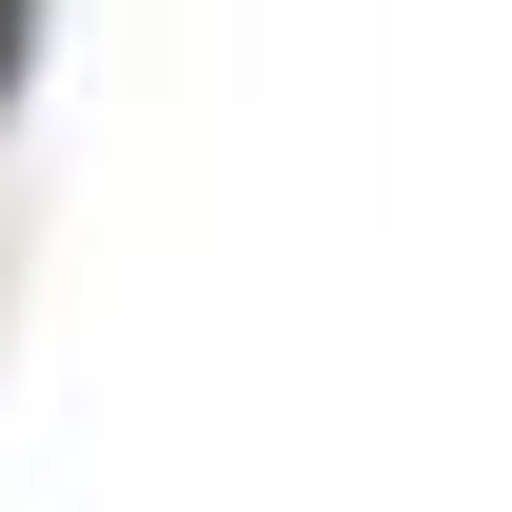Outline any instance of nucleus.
Here are the masks:
<instances>
[{
  "instance_id": "1",
  "label": "nucleus",
  "mask_w": 512,
  "mask_h": 512,
  "mask_svg": "<svg viewBox=\"0 0 512 512\" xmlns=\"http://www.w3.org/2000/svg\"><path fill=\"white\" fill-rule=\"evenodd\" d=\"M20 40H40V0H0V99H20Z\"/></svg>"
}]
</instances>
